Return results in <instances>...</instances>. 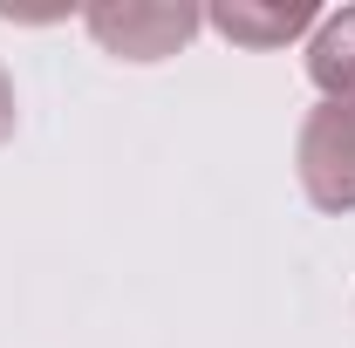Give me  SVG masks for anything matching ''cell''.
Segmentation results:
<instances>
[{"label":"cell","instance_id":"cell-5","mask_svg":"<svg viewBox=\"0 0 355 348\" xmlns=\"http://www.w3.org/2000/svg\"><path fill=\"white\" fill-rule=\"evenodd\" d=\"M14 123H21V103H14V82H7V69H0V143L14 137Z\"/></svg>","mask_w":355,"mask_h":348},{"label":"cell","instance_id":"cell-2","mask_svg":"<svg viewBox=\"0 0 355 348\" xmlns=\"http://www.w3.org/2000/svg\"><path fill=\"white\" fill-rule=\"evenodd\" d=\"M301 191L321 212H355V103H321L301 123Z\"/></svg>","mask_w":355,"mask_h":348},{"label":"cell","instance_id":"cell-1","mask_svg":"<svg viewBox=\"0 0 355 348\" xmlns=\"http://www.w3.org/2000/svg\"><path fill=\"white\" fill-rule=\"evenodd\" d=\"M83 28L116 62H164L205 28V7H191V0H89Z\"/></svg>","mask_w":355,"mask_h":348},{"label":"cell","instance_id":"cell-3","mask_svg":"<svg viewBox=\"0 0 355 348\" xmlns=\"http://www.w3.org/2000/svg\"><path fill=\"white\" fill-rule=\"evenodd\" d=\"M314 0H212L205 21L232 48H287L301 28H314Z\"/></svg>","mask_w":355,"mask_h":348},{"label":"cell","instance_id":"cell-4","mask_svg":"<svg viewBox=\"0 0 355 348\" xmlns=\"http://www.w3.org/2000/svg\"><path fill=\"white\" fill-rule=\"evenodd\" d=\"M308 76L328 103H355V7L328 14L308 42Z\"/></svg>","mask_w":355,"mask_h":348}]
</instances>
